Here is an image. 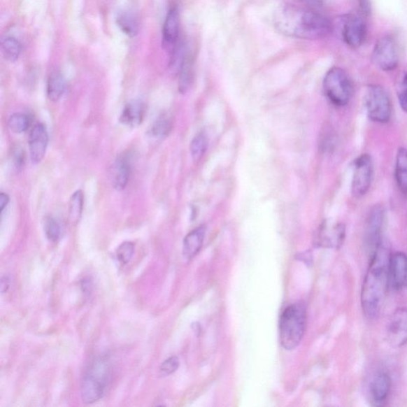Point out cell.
Wrapping results in <instances>:
<instances>
[{
	"label": "cell",
	"instance_id": "cb8c5ba5",
	"mask_svg": "<svg viewBox=\"0 0 407 407\" xmlns=\"http://www.w3.org/2000/svg\"><path fill=\"white\" fill-rule=\"evenodd\" d=\"M2 52L6 59L15 62L19 59L22 51V45L14 37L8 36L2 40Z\"/></svg>",
	"mask_w": 407,
	"mask_h": 407
},
{
	"label": "cell",
	"instance_id": "d4e9b609",
	"mask_svg": "<svg viewBox=\"0 0 407 407\" xmlns=\"http://www.w3.org/2000/svg\"><path fill=\"white\" fill-rule=\"evenodd\" d=\"M84 207V194L81 190L76 191L72 195L69 206V220L73 223H78L83 215Z\"/></svg>",
	"mask_w": 407,
	"mask_h": 407
},
{
	"label": "cell",
	"instance_id": "52a82bcc",
	"mask_svg": "<svg viewBox=\"0 0 407 407\" xmlns=\"http://www.w3.org/2000/svg\"><path fill=\"white\" fill-rule=\"evenodd\" d=\"M374 65L383 71H394L399 66V51L397 40L391 36L377 41L371 55Z\"/></svg>",
	"mask_w": 407,
	"mask_h": 407
},
{
	"label": "cell",
	"instance_id": "ba28073f",
	"mask_svg": "<svg viewBox=\"0 0 407 407\" xmlns=\"http://www.w3.org/2000/svg\"><path fill=\"white\" fill-rule=\"evenodd\" d=\"M373 161L371 155L364 154L354 162L352 194L357 199L368 193L373 179Z\"/></svg>",
	"mask_w": 407,
	"mask_h": 407
},
{
	"label": "cell",
	"instance_id": "7a4b0ae2",
	"mask_svg": "<svg viewBox=\"0 0 407 407\" xmlns=\"http://www.w3.org/2000/svg\"><path fill=\"white\" fill-rule=\"evenodd\" d=\"M390 255L383 241L371 255V262L363 283L362 306L366 317L374 319L380 315L385 302L390 282L388 263Z\"/></svg>",
	"mask_w": 407,
	"mask_h": 407
},
{
	"label": "cell",
	"instance_id": "e575fe53",
	"mask_svg": "<svg viewBox=\"0 0 407 407\" xmlns=\"http://www.w3.org/2000/svg\"><path fill=\"white\" fill-rule=\"evenodd\" d=\"M10 201L9 196L2 193L0 194V212L3 213L6 206L8 205Z\"/></svg>",
	"mask_w": 407,
	"mask_h": 407
},
{
	"label": "cell",
	"instance_id": "2e32d148",
	"mask_svg": "<svg viewBox=\"0 0 407 407\" xmlns=\"http://www.w3.org/2000/svg\"><path fill=\"white\" fill-rule=\"evenodd\" d=\"M392 389L391 377L387 372H379L371 380L370 394L372 401L377 406L385 404Z\"/></svg>",
	"mask_w": 407,
	"mask_h": 407
},
{
	"label": "cell",
	"instance_id": "6da1fadb",
	"mask_svg": "<svg viewBox=\"0 0 407 407\" xmlns=\"http://www.w3.org/2000/svg\"><path fill=\"white\" fill-rule=\"evenodd\" d=\"M274 22L278 31L294 38L324 39L333 32L332 22L327 17L292 5L279 8Z\"/></svg>",
	"mask_w": 407,
	"mask_h": 407
},
{
	"label": "cell",
	"instance_id": "9c48e42d",
	"mask_svg": "<svg viewBox=\"0 0 407 407\" xmlns=\"http://www.w3.org/2000/svg\"><path fill=\"white\" fill-rule=\"evenodd\" d=\"M362 15L350 14L345 17L342 25V38L352 49L362 48L368 37V27Z\"/></svg>",
	"mask_w": 407,
	"mask_h": 407
},
{
	"label": "cell",
	"instance_id": "484cf974",
	"mask_svg": "<svg viewBox=\"0 0 407 407\" xmlns=\"http://www.w3.org/2000/svg\"><path fill=\"white\" fill-rule=\"evenodd\" d=\"M172 127V121L166 114L162 115L155 122L150 130L151 136L155 137H165L171 131Z\"/></svg>",
	"mask_w": 407,
	"mask_h": 407
},
{
	"label": "cell",
	"instance_id": "d590c367",
	"mask_svg": "<svg viewBox=\"0 0 407 407\" xmlns=\"http://www.w3.org/2000/svg\"><path fill=\"white\" fill-rule=\"evenodd\" d=\"M302 1L315 8L321 7L322 4V0H302Z\"/></svg>",
	"mask_w": 407,
	"mask_h": 407
},
{
	"label": "cell",
	"instance_id": "8fae6325",
	"mask_svg": "<svg viewBox=\"0 0 407 407\" xmlns=\"http://www.w3.org/2000/svg\"><path fill=\"white\" fill-rule=\"evenodd\" d=\"M386 338L394 348L407 344V309L402 308L395 310L388 319L386 327Z\"/></svg>",
	"mask_w": 407,
	"mask_h": 407
},
{
	"label": "cell",
	"instance_id": "d6a6232c",
	"mask_svg": "<svg viewBox=\"0 0 407 407\" xmlns=\"http://www.w3.org/2000/svg\"><path fill=\"white\" fill-rule=\"evenodd\" d=\"M360 13L363 16H369L371 11L370 0H359Z\"/></svg>",
	"mask_w": 407,
	"mask_h": 407
},
{
	"label": "cell",
	"instance_id": "4fadbf2b",
	"mask_svg": "<svg viewBox=\"0 0 407 407\" xmlns=\"http://www.w3.org/2000/svg\"><path fill=\"white\" fill-rule=\"evenodd\" d=\"M390 285L394 290H402L407 282V255L401 252L390 255L388 263Z\"/></svg>",
	"mask_w": 407,
	"mask_h": 407
},
{
	"label": "cell",
	"instance_id": "ac0fdd59",
	"mask_svg": "<svg viewBox=\"0 0 407 407\" xmlns=\"http://www.w3.org/2000/svg\"><path fill=\"white\" fill-rule=\"evenodd\" d=\"M131 174V164L129 159L120 157L116 159L111 168L113 187L119 191L124 190L129 183Z\"/></svg>",
	"mask_w": 407,
	"mask_h": 407
},
{
	"label": "cell",
	"instance_id": "30bf717a",
	"mask_svg": "<svg viewBox=\"0 0 407 407\" xmlns=\"http://www.w3.org/2000/svg\"><path fill=\"white\" fill-rule=\"evenodd\" d=\"M346 236L345 225L325 220L317 231L315 243L318 247L329 249H339L344 243Z\"/></svg>",
	"mask_w": 407,
	"mask_h": 407
},
{
	"label": "cell",
	"instance_id": "603a6c76",
	"mask_svg": "<svg viewBox=\"0 0 407 407\" xmlns=\"http://www.w3.org/2000/svg\"><path fill=\"white\" fill-rule=\"evenodd\" d=\"M66 90V80L59 72L51 73L46 86L48 97L52 101H59Z\"/></svg>",
	"mask_w": 407,
	"mask_h": 407
},
{
	"label": "cell",
	"instance_id": "3957f363",
	"mask_svg": "<svg viewBox=\"0 0 407 407\" xmlns=\"http://www.w3.org/2000/svg\"><path fill=\"white\" fill-rule=\"evenodd\" d=\"M111 376L112 367L107 357H99L93 359L81 383L80 394L83 402L92 404L100 400L106 394Z\"/></svg>",
	"mask_w": 407,
	"mask_h": 407
},
{
	"label": "cell",
	"instance_id": "e0dca14e",
	"mask_svg": "<svg viewBox=\"0 0 407 407\" xmlns=\"http://www.w3.org/2000/svg\"><path fill=\"white\" fill-rule=\"evenodd\" d=\"M145 114L146 106L141 101H132L127 104L120 117L121 124L135 127L141 124Z\"/></svg>",
	"mask_w": 407,
	"mask_h": 407
},
{
	"label": "cell",
	"instance_id": "277c9868",
	"mask_svg": "<svg viewBox=\"0 0 407 407\" xmlns=\"http://www.w3.org/2000/svg\"><path fill=\"white\" fill-rule=\"evenodd\" d=\"M306 325V306L297 302L286 308L279 322V336L282 346L293 350L304 338Z\"/></svg>",
	"mask_w": 407,
	"mask_h": 407
},
{
	"label": "cell",
	"instance_id": "f1b7e54d",
	"mask_svg": "<svg viewBox=\"0 0 407 407\" xmlns=\"http://www.w3.org/2000/svg\"><path fill=\"white\" fill-rule=\"evenodd\" d=\"M44 230L46 237L51 242H57L60 239L62 229L60 224L53 217L45 219Z\"/></svg>",
	"mask_w": 407,
	"mask_h": 407
},
{
	"label": "cell",
	"instance_id": "8992f818",
	"mask_svg": "<svg viewBox=\"0 0 407 407\" xmlns=\"http://www.w3.org/2000/svg\"><path fill=\"white\" fill-rule=\"evenodd\" d=\"M369 117L379 124H387L392 118V108L387 92L382 86L371 85L365 95Z\"/></svg>",
	"mask_w": 407,
	"mask_h": 407
},
{
	"label": "cell",
	"instance_id": "44dd1931",
	"mask_svg": "<svg viewBox=\"0 0 407 407\" xmlns=\"http://www.w3.org/2000/svg\"><path fill=\"white\" fill-rule=\"evenodd\" d=\"M194 58L190 55L184 57L180 66L179 91L181 93L187 92L193 84L194 68Z\"/></svg>",
	"mask_w": 407,
	"mask_h": 407
},
{
	"label": "cell",
	"instance_id": "ffe728a7",
	"mask_svg": "<svg viewBox=\"0 0 407 407\" xmlns=\"http://www.w3.org/2000/svg\"><path fill=\"white\" fill-rule=\"evenodd\" d=\"M118 27L127 36L136 37L139 31L138 16L132 10H122L116 18Z\"/></svg>",
	"mask_w": 407,
	"mask_h": 407
},
{
	"label": "cell",
	"instance_id": "9a60e30c",
	"mask_svg": "<svg viewBox=\"0 0 407 407\" xmlns=\"http://www.w3.org/2000/svg\"><path fill=\"white\" fill-rule=\"evenodd\" d=\"M49 142L48 129L43 124L33 127L29 136V150L34 164H39L44 159Z\"/></svg>",
	"mask_w": 407,
	"mask_h": 407
},
{
	"label": "cell",
	"instance_id": "5b68a950",
	"mask_svg": "<svg viewBox=\"0 0 407 407\" xmlns=\"http://www.w3.org/2000/svg\"><path fill=\"white\" fill-rule=\"evenodd\" d=\"M324 94L337 107H344L352 95L351 80L345 71L334 67L327 72L323 81Z\"/></svg>",
	"mask_w": 407,
	"mask_h": 407
},
{
	"label": "cell",
	"instance_id": "4dcf8cb0",
	"mask_svg": "<svg viewBox=\"0 0 407 407\" xmlns=\"http://www.w3.org/2000/svg\"><path fill=\"white\" fill-rule=\"evenodd\" d=\"M179 364V359L177 357L168 358L161 365V373L164 376H170L178 370Z\"/></svg>",
	"mask_w": 407,
	"mask_h": 407
},
{
	"label": "cell",
	"instance_id": "7402d4cb",
	"mask_svg": "<svg viewBox=\"0 0 407 407\" xmlns=\"http://www.w3.org/2000/svg\"><path fill=\"white\" fill-rule=\"evenodd\" d=\"M395 179L401 192L407 195V149L400 148L395 161Z\"/></svg>",
	"mask_w": 407,
	"mask_h": 407
},
{
	"label": "cell",
	"instance_id": "1f68e13d",
	"mask_svg": "<svg viewBox=\"0 0 407 407\" xmlns=\"http://www.w3.org/2000/svg\"><path fill=\"white\" fill-rule=\"evenodd\" d=\"M398 97L400 107L407 113V74L404 76L398 88Z\"/></svg>",
	"mask_w": 407,
	"mask_h": 407
},
{
	"label": "cell",
	"instance_id": "d6986e66",
	"mask_svg": "<svg viewBox=\"0 0 407 407\" xmlns=\"http://www.w3.org/2000/svg\"><path fill=\"white\" fill-rule=\"evenodd\" d=\"M205 236V227L200 226L185 236L183 242V254L186 259H193L200 252Z\"/></svg>",
	"mask_w": 407,
	"mask_h": 407
},
{
	"label": "cell",
	"instance_id": "836d02e7",
	"mask_svg": "<svg viewBox=\"0 0 407 407\" xmlns=\"http://www.w3.org/2000/svg\"><path fill=\"white\" fill-rule=\"evenodd\" d=\"M11 280L9 276H3L1 278V283H0V288H1V292L3 294L8 292L10 287Z\"/></svg>",
	"mask_w": 407,
	"mask_h": 407
},
{
	"label": "cell",
	"instance_id": "5bb4252c",
	"mask_svg": "<svg viewBox=\"0 0 407 407\" xmlns=\"http://www.w3.org/2000/svg\"><path fill=\"white\" fill-rule=\"evenodd\" d=\"M180 13L176 6H173L166 17L162 29V43L165 49L174 54L179 37Z\"/></svg>",
	"mask_w": 407,
	"mask_h": 407
},
{
	"label": "cell",
	"instance_id": "7c38bea8",
	"mask_svg": "<svg viewBox=\"0 0 407 407\" xmlns=\"http://www.w3.org/2000/svg\"><path fill=\"white\" fill-rule=\"evenodd\" d=\"M385 222V209L381 206H375L371 209L366 224L365 239L371 255L383 242L382 231Z\"/></svg>",
	"mask_w": 407,
	"mask_h": 407
},
{
	"label": "cell",
	"instance_id": "f546056e",
	"mask_svg": "<svg viewBox=\"0 0 407 407\" xmlns=\"http://www.w3.org/2000/svg\"><path fill=\"white\" fill-rule=\"evenodd\" d=\"M135 252V244L131 242H124L116 250V258L121 264H127L131 259Z\"/></svg>",
	"mask_w": 407,
	"mask_h": 407
},
{
	"label": "cell",
	"instance_id": "83f0119b",
	"mask_svg": "<svg viewBox=\"0 0 407 407\" xmlns=\"http://www.w3.org/2000/svg\"><path fill=\"white\" fill-rule=\"evenodd\" d=\"M9 129L16 134L26 131L30 126V118L24 113H15L8 120Z\"/></svg>",
	"mask_w": 407,
	"mask_h": 407
},
{
	"label": "cell",
	"instance_id": "4316f807",
	"mask_svg": "<svg viewBox=\"0 0 407 407\" xmlns=\"http://www.w3.org/2000/svg\"><path fill=\"white\" fill-rule=\"evenodd\" d=\"M208 138L205 133L200 132L194 138L190 144V152L194 160L199 161L206 153Z\"/></svg>",
	"mask_w": 407,
	"mask_h": 407
}]
</instances>
